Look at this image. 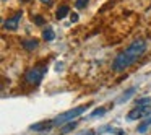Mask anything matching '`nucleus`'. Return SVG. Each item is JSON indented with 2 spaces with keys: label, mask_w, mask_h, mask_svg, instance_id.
Instances as JSON below:
<instances>
[{
  "label": "nucleus",
  "mask_w": 151,
  "mask_h": 135,
  "mask_svg": "<svg viewBox=\"0 0 151 135\" xmlns=\"http://www.w3.org/2000/svg\"><path fill=\"white\" fill-rule=\"evenodd\" d=\"M146 51V43L143 39H135L125 51H122L114 60V70L115 72H122L127 67H130L133 62H137Z\"/></svg>",
  "instance_id": "1"
},
{
  "label": "nucleus",
  "mask_w": 151,
  "mask_h": 135,
  "mask_svg": "<svg viewBox=\"0 0 151 135\" xmlns=\"http://www.w3.org/2000/svg\"><path fill=\"white\" fill-rule=\"evenodd\" d=\"M86 108H88V104H86V106H78V108H73V109H68V111L62 112V114H59L52 121L54 125H63V124H67V122H72L75 117L81 116L83 112L86 111Z\"/></svg>",
  "instance_id": "2"
},
{
  "label": "nucleus",
  "mask_w": 151,
  "mask_h": 135,
  "mask_svg": "<svg viewBox=\"0 0 151 135\" xmlns=\"http://www.w3.org/2000/svg\"><path fill=\"white\" fill-rule=\"evenodd\" d=\"M44 72H46L44 67H34V69H31L26 73V82L31 83V85H39L44 77Z\"/></svg>",
  "instance_id": "3"
},
{
  "label": "nucleus",
  "mask_w": 151,
  "mask_h": 135,
  "mask_svg": "<svg viewBox=\"0 0 151 135\" xmlns=\"http://www.w3.org/2000/svg\"><path fill=\"white\" fill-rule=\"evenodd\" d=\"M150 114H151V104H146V106H137L135 109H132L127 117L130 121H137V119L141 117H148Z\"/></svg>",
  "instance_id": "4"
},
{
  "label": "nucleus",
  "mask_w": 151,
  "mask_h": 135,
  "mask_svg": "<svg viewBox=\"0 0 151 135\" xmlns=\"http://www.w3.org/2000/svg\"><path fill=\"white\" fill-rule=\"evenodd\" d=\"M21 17H23V12H17V13H15L13 17H10L8 20H5L4 26L7 28V30H17L18 25H20Z\"/></svg>",
  "instance_id": "5"
},
{
  "label": "nucleus",
  "mask_w": 151,
  "mask_h": 135,
  "mask_svg": "<svg viewBox=\"0 0 151 135\" xmlns=\"http://www.w3.org/2000/svg\"><path fill=\"white\" fill-rule=\"evenodd\" d=\"M68 13H70V7H68V5H62V7H59V10H57L55 18H57V20H63Z\"/></svg>",
  "instance_id": "6"
},
{
  "label": "nucleus",
  "mask_w": 151,
  "mask_h": 135,
  "mask_svg": "<svg viewBox=\"0 0 151 135\" xmlns=\"http://www.w3.org/2000/svg\"><path fill=\"white\" fill-rule=\"evenodd\" d=\"M54 125V122H37V124L31 125V130H47V129H50Z\"/></svg>",
  "instance_id": "7"
},
{
  "label": "nucleus",
  "mask_w": 151,
  "mask_h": 135,
  "mask_svg": "<svg viewBox=\"0 0 151 135\" xmlns=\"http://www.w3.org/2000/svg\"><path fill=\"white\" fill-rule=\"evenodd\" d=\"M54 38H55L54 30H52L50 26H47L46 30L42 31V39H44V41H54Z\"/></svg>",
  "instance_id": "8"
},
{
  "label": "nucleus",
  "mask_w": 151,
  "mask_h": 135,
  "mask_svg": "<svg viewBox=\"0 0 151 135\" xmlns=\"http://www.w3.org/2000/svg\"><path fill=\"white\" fill-rule=\"evenodd\" d=\"M23 47L26 51H33L37 47V41L36 39H26V41H23Z\"/></svg>",
  "instance_id": "9"
},
{
  "label": "nucleus",
  "mask_w": 151,
  "mask_h": 135,
  "mask_svg": "<svg viewBox=\"0 0 151 135\" xmlns=\"http://www.w3.org/2000/svg\"><path fill=\"white\" fill-rule=\"evenodd\" d=\"M75 127H76V122H75V121L67 122V124H63V127L60 129V132H62V134H68V132H72Z\"/></svg>",
  "instance_id": "10"
},
{
  "label": "nucleus",
  "mask_w": 151,
  "mask_h": 135,
  "mask_svg": "<svg viewBox=\"0 0 151 135\" xmlns=\"http://www.w3.org/2000/svg\"><path fill=\"white\" fill-rule=\"evenodd\" d=\"M133 93H135V88H130L127 93H124V95H122L120 98L117 99V103L120 104V103H125V101H128V99H130V96H133Z\"/></svg>",
  "instance_id": "11"
},
{
  "label": "nucleus",
  "mask_w": 151,
  "mask_h": 135,
  "mask_svg": "<svg viewBox=\"0 0 151 135\" xmlns=\"http://www.w3.org/2000/svg\"><path fill=\"white\" fill-rule=\"evenodd\" d=\"M150 125H151V117H148L146 121H143L140 125H138V132H140V134H145V132H146V129L150 127Z\"/></svg>",
  "instance_id": "12"
},
{
  "label": "nucleus",
  "mask_w": 151,
  "mask_h": 135,
  "mask_svg": "<svg viewBox=\"0 0 151 135\" xmlns=\"http://www.w3.org/2000/svg\"><path fill=\"white\" fill-rule=\"evenodd\" d=\"M106 112V109L104 108H98V109H94V111L89 114V117H98V116H102Z\"/></svg>",
  "instance_id": "13"
},
{
  "label": "nucleus",
  "mask_w": 151,
  "mask_h": 135,
  "mask_svg": "<svg viewBox=\"0 0 151 135\" xmlns=\"http://www.w3.org/2000/svg\"><path fill=\"white\" fill-rule=\"evenodd\" d=\"M146 104H151V98H141V99H138L137 101V106H146Z\"/></svg>",
  "instance_id": "14"
},
{
  "label": "nucleus",
  "mask_w": 151,
  "mask_h": 135,
  "mask_svg": "<svg viewBox=\"0 0 151 135\" xmlns=\"http://www.w3.org/2000/svg\"><path fill=\"white\" fill-rule=\"evenodd\" d=\"M88 5V0H76L75 2V7L76 8H85Z\"/></svg>",
  "instance_id": "15"
},
{
  "label": "nucleus",
  "mask_w": 151,
  "mask_h": 135,
  "mask_svg": "<svg viewBox=\"0 0 151 135\" xmlns=\"http://www.w3.org/2000/svg\"><path fill=\"white\" fill-rule=\"evenodd\" d=\"M33 21H34V23H37V25H44V18L39 17V15H34V17H33Z\"/></svg>",
  "instance_id": "16"
},
{
  "label": "nucleus",
  "mask_w": 151,
  "mask_h": 135,
  "mask_svg": "<svg viewBox=\"0 0 151 135\" xmlns=\"http://www.w3.org/2000/svg\"><path fill=\"white\" fill-rule=\"evenodd\" d=\"M76 135H94V132L93 130H83V132H80V134H76Z\"/></svg>",
  "instance_id": "17"
},
{
  "label": "nucleus",
  "mask_w": 151,
  "mask_h": 135,
  "mask_svg": "<svg viewBox=\"0 0 151 135\" xmlns=\"http://www.w3.org/2000/svg\"><path fill=\"white\" fill-rule=\"evenodd\" d=\"M70 20H72V23H76V21H78V15L72 13V15H70Z\"/></svg>",
  "instance_id": "18"
},
{
  "label": "nucleus",
  "mask_w": 151,
  "mask_h": 135,
  "mask_svg": "<svg viewBox=\"0 0 151 135\" xmlns=\"http://www.w3.org/2000/svg\"><path fill=\"white\" fill-rule=\"evenodd\" d=\"M44 4H50V0H42Z\"/></svg>",
  "instance_id": "19"
}]
</instances>
